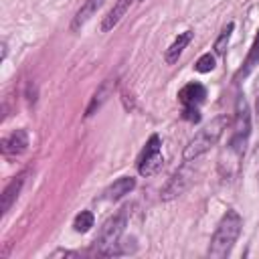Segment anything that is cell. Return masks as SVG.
<instances>
[{"label":"cell","mask_w":259,"mask_h":259,"mask_svg":"<svg viewBox=\"0 0 259 259\" xmlns=\"http://www.w3.org/2000/svg\"><path fill=\"white\" fill-rule=\"evenodd\" d=\"M257 65H259V30H257V36H255V40H253V45H251V51H249V55H247L243 67H241L239 73H237V79L247 77Z\"/></svg>","instance_id":"14"},{"label":"cell","mask_w":259,"mask_h":259,"mask_svg":"<svg viewBox=\"0 0 259 259\" xmlns=\"http://www.w3.org/2000/svg\"><path fill=\"white\" fill-rule=\"evenodd\" d=\"M182 115H184V119H188V121H198V119H200V113H198L196 107H184Z\"/></svg>","instance_id":"19"},{"label":"cell","mask_w":259,"mask_h":259,"mask_svg":"<svg viewBox=\"0 0 259 259\" xmlns=\"http://www.w3.org/2000/svg\"><path fill=\"white\" fill-rule=\"evenodd\" d=\"M257 115H259V97H257Z\"/></svg>","instance_id":"21"},{"label":"cell","mask_w":259,"mask_h":259,"mask_svg":"<svg viewBox=\"0 0 259 259\" xmlns=\"http://www.w3.org/2000/svg\"><path fill=\"white\" fill-rule=\"evenodd\" d=\"M132 2H134V0H117V2L113 4V8L107 12V16L103 18V22H101V30H103V32L111 30V28L125 16V12L130 10Z\"/></svg>","instance_id":"10"},{"label":"cell","mask_w":259,"mask_h":259,"mask_svg":"<svg viewBox=\"0 0 259 259\" xmlns=\"http://www.w3.org/2000/svg\"><path fill=\"white\" fill-rule=\"evenodd\" d=\"M91 227H93V214H91L89 210H81V212L75 217V221H73V229H75L77 233H87Z\"/></svg>","instance_id":"16"},{"label":"cell","mask_w":259,"mask_h":259,"mask_svg":"<svg viewBox=\"0 0 259 259\" xmlns=\"http://www.w3.org/2000/svg\"><path fill=\"white\" fill-rule=\"evenodd\" d=\"M24 180H26V172H22V174L14 176V178L6 184L4 192H2V214H6V212L10 210V206H12V202L18 198V194H20V190H22Z\"/></svg>","instance_id":"9"},{"label":"cell","mask_w":259,"mask_h":259,"mask_svg":"<svg viewBox=\"0 0 259 259\" xmlns=\"http://www.w3.org/2000/svg\"><path fill=\"white\" fill-rule=\"evenodd\" d=\"M103 4V0H87L81 8H79V12L75 14V18H73V24H71V28L73 30H79L97 10H99V6Z\"/></svg>","instance_id":"12"},{"label":"cell","mask_w":259,"mask_h":259,"mask_svg":"<svg viewBox=\"0 0 259 259\" xmlns=\"http://www.w3.org/2000/svg\"><path fill=\"white\" fill-rule=\"evenodd\" d=\"M206 97V89L200 83H188L178 91V101L184 107H196L200 101H204Z\"/></svg>","instance_id":"8"},{"label":"cell","mask_w":259,"mask_h":259,"mask_svg":"<svg viewBox=\"0 0 259 259\" xmlns=\"http://www.w3.org/2000/svg\"><path fill=\"white\" fill-rule=\"evenodd\" d=\"M190 36H192V32H190V30H186V32L178 34V36H176V40L166 49L164 59H166V63H168V65H172V63H176V61H178L180 53H182V51H184V47L190 42Z\"/></svg>","instance_id":"13"},{"label":"cell","mask_w":259,"mask_h":259,"mask_svg":"<svg viewBox=\"0 0 259 259\" xmlns=\"http://www.w3.org/2000/svg\"><path fill=\"white\" fill-rule=\"evenodd\" d=\"M111 93V81L107 79L95 93H93V97H91V101H89V105H87V111H85V115L89 117V115H93L101 105H103V101L107 99V95Z\"/></svg>","instance_id":"15"},{"label":"cell","mask_w":259,"mask_h":259,"mask_svg":"<svg viewBox=\"0 0 259 259\" xmlns=\"http://www.w3.org/2000/svg\"><path fill=\"white\" fill-rule=\"evenodd\" d=\"M6 59V42H2V61Z\"/></svg>","instance_id":"20"},{"label":"cell","mask_w":259,"mask_h":259,"mask_svg":"<svg viewBox=\"0 0 259 259\" xmlns=\"http://www.w3.org/2000/svg\"><path fill=\"white\" fill-rule=\"evenodd\" d=\"M125 223H127V208H121L119 212H115L113 217H109L97 239H95V251L99 255H117V245H119V239H121V233L125 229Z\"/></svg>","instance_id":"3"},{"label":"cell","mask_w":259,"mask_h":259,"mask_svg":"<svg viewBox=\"0 0 259 259\" xmlns=\"http://www.w3.org/2000/svg\"><path fill=\"white\" fill-rule=\"evenodd\" d=\"M241 227H243V219L239 217L237 210H227L223 214V219L219 221L217 225V231L210 239V245H208V255L214 257V259H223L231 253L239 233H241Z\"/></svg>","instance_id":"1"},{"label":"cell","mask_w":259,"mask_h":259,"mask_svg":"<svg viewBox=\"0 0 259 259\" xmlns=\"http://www.w3.org/2000/svg\"><path fill=\"white\" fill-rule=\"evenodd\" d=\"M227 125H229V117H227L225 113L212 117L210 123H206V125L188 142V146L184 148V160H186V162H188V160H194V158H198L200 154H204L206 150H210V148L219 142V138L223 136V132L227 130Z\"/></svg>","instance_id":"2"},{"label":"cell","mask_w":259,"mask_h":259,"mask_svg":"<svg viewBox=\"0 0 259 259\" xmlns=\"http://www.w3.org/2000/svg\"><path fill=\"white\" fill-rule=\"evenodd\" d=\"M160 146H162L160 136H156V134L150 136V140L146 142V146L138 158V172L142 176H152L164 166V156H162Z\"/></svg>","instance_id":"5"},{"label":"cell","mask_w":259,"mask_h":259,"mask_svg":"<svg viewBox=\"0 0 259 259\" xmlns=\"http://www.w3.org/2000/svg\"><path fill=\"white\" fill-rule=\"evenodd\" d=\"M134 188H136V180H134L132 176H121V178H117L111 186H107L105 198H107V200H117V198L130 194Z\"/></svg>","instance_id":"11"},{"label":"cell","mask_w":259,"mask_h":259,"mask_svg":"<svg viewBox=\"0 0 259 259\" xmlns=\"http://www.w3.org/2000/svg\"><path fill=\"white\" fill-rule=\"evenodd\" d=\"M233 22H229L223 30H221V34H219V38L214 40V51L219 53V55H225V51H227V42H229V36H231V32H233Z\"/></svg>","instance_id":"17"},{"label":"cell","mask_w":259,"mask_h":259,"mask_svg":"<svg viewBox=\"0 0 259 259\" xmlns=\"http://www.w3.org/2000/svg\"><path fill=\"white\" fill-rule=\"evenodd\" d=\"M249 132H251V117H249L247 103L243 99V101L237 103V115H235L233 136H231V142H229V150L237 158H241L243 152H245V146H247V140H249Z\"/></svg>","instance_id":"4"},{"label":"cell","mask_w":259,"mask_h":259,"mask_svg":"<svg viewBox=\"0 0 259 259\" xmlns=\"http://www.w3.org/2000/svg\"><path fill=\"white\" fill-rule=\"evenodd\" d=\"M194 69H196L198 73H208V71H212V69H214V57H212L210 53H204V55L196 61Z\"/></svg>","instance_id":"18"},{"label":"cell","mask_w":259,"mask_h":259,"mask_svg":"<svg viewBox=\"0 0 259 259\" xmlns=\"http://www.w3.org/2000/svg\"><path fill=\"white\" fill-rule=\"evenodd\" d=\"M26 146H28V136L24 130H14L10 136H6L2 140V154L8 156V158H14V156H20L26 152Z\"/></svg>","instance_id":"7"},{"label":"cell","mask_w":259,"mask_h":259,"mask_svg":"<svg viewBox=\"0 0 259 259\" xmlns=\"http://www.w3.org/2000/svg\"><path fill=\"white\" fill-rule=\"evenodd\" d=\"M192 170H188V168H180L178 172H174L172 174V178L164 184V188L160 190V196H162V200H170V198H176V196H180L188 186H190V182H192Z\"/></svg>","instance_id":"6"}]
</instances>
